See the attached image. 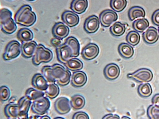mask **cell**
I'll use <instances>...</instances> for the list:
<instances>
[{
    "instance_id": "484cf974",
    "label": "cell",
    "mask_w": 159,
    "mask_h": 119,
    "mask_svg": "<svg viewBox=\"0 0 159 119\" xmlns=\"http://www.w3.org/2000/svg\"><path fill=\"white\" fill-rule=\"evenodd\" d=\"M70 103L71 107L75 110L82 108L85 105V100L82 95L76 94L73 96L71 99Z\"/></svg>"
},
{
    "instance_id": "52a82bcc",
    "label": "cell",
    "mask_w": 159,
    "mask_h": 119,
    "mask_svg": "<svg viewBox=\"0 0 159 119\" xmlns=\"http://www.w3.org/2000/svg\"><path fill=\"white\" fill-rule=\"evenodd\" d=\"M152 71L148 69L142 68L134 72L129 73L127 77L136 81L142 83H147L151 81L153 78Z\"/></svg>"
},
{
    "instance_id": "8d00e7d4",
    "label": "cell",
    "mask_w": 159,
    "mask_h": 119,
    "mask_svg": "<svg viewBox=\"0 0 159 119\" xmlns=\"http://www.w3.org/2000/svg\"><path fill=\"white\" fill-rule=\"evenodd\" d=\"M11 92L9 88L5 86H1L0 88V99L1 101H7L10 98Z\"/></svg>"
},
{
    "instance_id": "f35d334b",
    "label": "cell",
    "mask_w": 159,
    "mask_h": 119,
    "mask_svg": "<svg viewBox=\"0 0 159 119\" xmlns=\"http://www.w3.org/2000/svg\"><path fill=\"white\" fill-rule=\"evenodd\" d=\"M152 23L157 26H159V9L155 11L152 16Z\"/></svg>"
},
{
    "instance_id": "603a6c76",
    "label": "cell",
    "mask_w": 159,
    "mask_h": 119,
    "mask_svg": "<svg viewBox=\"0 0 159 119\" xmlns=\"http://www.w3.org/2000/svg\"><path fill=\"white\" fill-rule=\"evenodd\" d=\"M118 51L122 57L126 59L131 58L134 54L133 47L125 43H122L119 45Z\"/></svg>"
},
{
    "instance_id": "9c48e42d",
    "label": "cell",
    "mask_w": 159,
    "mask_h": 119,
    "mask_svg": "<svg viewBox=\"0 0 159 119\" xmlns=\"http://www.w3.org/2000/svg\"><path fill=\"white\" fill-rule=\"evenodd\" d=\"M117 19V14L113 10L110 9L103 11L99 15V20L101 24L105 27H109Z\"/></svg>"
},
{
    "instance_id": "8fae6325",
    "label": "cell",
    "mask_w": 159,
    "mask_h": 119,
    "mask_svg": "<svg viewBox=\"0 0 159 119\" xmlns=\"http://www.w3.org/2000/svg\"><path fill=\"white\" fill-rule=\"evenodd\" d=\"M71 107L70 101L66 97L58 98L54 103L56 111L60 114H65L68 113L70 110Z\"/></svg>"
},
{
    "instance_id": "7c38bea8",
    "label": "cell",
    "mask_w": 159,
    "mask_h": 119,
    "mask_svg": "<svg viewBox=\"0 0 159 119\" xmlns=\"http://www.w3.org/2000/svg\"><path fill=\"white\" fill-rule=\"evenodd\" d=\"M69 32L68 27L61 22L56 23L52 29L53 36L61 40L68 35Z\"/></svg>"
},
{
    "instance_id": "7402d4cb",
    "label": "cell",
    "mask_w": 159,
    "mask_h": 119,
    "mask_svg": "<svg viewBox=\"0 0 159 119\" xmlns=\"http://www.w3.org/2000/svg\"><path fill=\"white\" fill-rule=\"evenodd\" d=\"M17 37L22 43L26 42L32 41L34 37L32 32L27 28H23L18 31Z\"/></svg>"
},
{
    "instance_id": "ee69618b",
    "label": "cell",
    "mask_w": 159,
    "mask_h": 119,
    "mask_svg": "<svg viewBox=\"0 0 159 119\" xmlns=\"http://www.w3.org/2000/svg\"><path fill=\"white\" fill-rule=\"evenodd\" d=\"M41 116L38 115H34L30 117V119H39Z\"/></svg>"
},
{
    "instance_id": "d6a6232c",
    "label": "cell",
    "mask_w": 159,
    "mask_h": 119,
    "mask_svg": "<svg viewBox=\"0 0 159 119\" xmlns=\"http://www.w3.org/2000/svg\"><path fill=\"white\" fill-rule=\"evenodd\" d=\"M138 92L142 97H147L152 93V89L150 85L148 83L140 84L138 88Z\"/></svg>"
},
{
    "instance_id": "30bf717a",
    "label": "cell",
    "mask_w": 159,
    "mask_h": 119,
    "mask_svg": "<svg viewBox=\"0 0 159 119\" xmlns=\"http://www.w3.org/2000/svg\"><path fill=\"white\" fill-rule=\"evenodd\" d=\"M31 104V101L25 96L19 99L17 104L19 106V112L17 117L18 119H29L28 112Z\"/></svg>"
},
{
    "instance_id": "836d02e7",
    "label": "cell",
    "mask_w": 159,
    "mask_h": 119,
    "mask_svg": "<svg viewBox=\"0 0 159 119\" xmlns=\"http://www.w3.org/2000/svg\"><path fill=\"white\" fill-rule=\"evenodd\" d=\"M140 37L139 33L136 31H131L129 32L126 36V40L130 45L135 46L139 42Z\"/></svg>"
},
{
    "instance_id": "f1b7e54d",
    "label": "cell",
    "mask_w": 159,
    "mask_h": 119,
    "mask_svg": "<svg viewBox=\"0 0 159 119\" xmlns=\"http://www.w3.org/2000/svg\"><path fill=\"white\" fill-rule=\"evenodd\" d=\"M125 30V24L120 22H115L110 28L111 33L116 37H119L123 35Z\"/></svg>"
},
{
    "instance_id": "e575fe53",
    "label": "cell",
    "mask_w": 159,
    "mask_h": 119,
    "mask_svg": "<svg viewBox=\"0 0 159 119\" xmlns=\"http://www.w3.org/2000/svg\"><path fill=\"white\" fill-rule=\"evenodd\" d=\"M127 3L125 0H111L110 1V5L111 8L114 11L120 12L125 7Z\"/></svg>"
},
{
    "instance_id": "60d3db41",
    "label": "cell",
    "mask_w": 159,
    "mask_h": 119,
    "mask_svg": "<svg viewBox=\"0 0 159 119\" xmlns=\"http://www.w3.org/2000/svg\"><path fill=\"white\" fill-rule=\"evenodd\" d=\"M51 44L54 47L57 48L61 44V40L57 38H54L51 40Z\"/></svg>"
},
{
    "instance_id": "f6af8a7d",
    "label": "cell",
    "mask_w": 159,
    "mask_h": 119,
    "mask_svg": "<svg viewBox=\"0 0 159 119\" xmlns=\"http://www.w3.org/2000/svg\"><path fill=\"white\" fill-rule=\"evenodd\" d=\"M39 119H51V118L48 116L44 115L43 116H41Z\"/></svg>"
},
{
    "instance_id": "ba28073f",
    "label": "cell",
    "mask_w": 159,
    "mask_h": 119,
    "mask_svg": "<svg viewBox=\"0 0 159 119\" xmlns=\"http://www.w3.org/2000/svg\"><path fill=\"white\" fill-rule=\"evenodd\" d=\"M56 51L57 59L61 63L65 64L68 60L73 57L72 50L65 43L56 48Z\"/></svg>"
},
{
    "instance_id": "8992f818",
    "label": "cell",
    "mask_w": 159,
    "mask_h": 119,
    "mask_svg": "<svg viewBox=\"0 0 159 119\" xmlns=\"http://www.w3.org/2000/svg\"><path fill=\"white\" fill-rule=\"evenodd\" d=\"M50 106L48 99L44 96L33 101L31 107L32 112L38 115H43L47 113Z\"/></svg>"
},
{
    "instance_id": "4316f807",
    "label": "cell",
    "mask_w": 159,
    "mask_h": 119,
    "mask_svg": "<svg viewBox=\"0 0 159 119\" xmlns=\"http://www.w3.org/2000/svg\"><path fill=\"white\" fill-rule=\"evenodd\" d=\"M64 65L67 69L72 71L80 70L83 67L82 62L79 59L76 58L69 59Z\"/></svg>"
},
{
    "instance_id": "3957f363",
    "label": "cell",
    "mask_w": 159,
    "mask_h": 119,
    "mask_svg": "<svg viewBox=\"0 0 159 119\" xmlns=\"http://www.w3.org/2000/svg\"><path fill=\"white\" fill-rule=\"evenodd\" d=\"M0 22L1 29L5 33L12 34L17 29L16 23L12 18V13L7 8L1 9Z\"/></svg>"
},
{
    "instance_id": "ffe728a7",
    "label": "cell",
    "mask_w": 159,
    "mask_h": 119,
    "mask_svg": "<svg viewBox=\"0 0 159 119\" xmlns=\"http://www.w3.org/2000/svg\"><path fill=\"white\" fill-rule=\"evenodd\" d=\"M144 41L146 43L152 44L158 40L159 35L157 29L154 27L150 26L142 34Z\"/></svg>"
},
{
    "instance_id": "ab89813d",
    "label": "cell",
    "mask_w": 159,
    "mask_h": 119,
    "mask_svg": "<svg viewBox=\"0 0 159 119\" xmlns=\"http://www.w3.org/2000/svg\"><path fill=\"white\" fill-rule=\"evenodd\" d=\"M152 102L153 106L159 109V94H156L153 97Z\"/></svg>"
},
{
    "instance_id": "4fadbf2b",
    "label": "cell",
    "mask_w": 159,
    "mask_h": 119,
    "mask_svg": "<svg viewBox=\"0 0 159 119\" xmlns=\"http://www.w3.org/2000/svg\"><path fill=\"white\" fill-rule=\"evenodd\" d=\"M99 49L95 44L90 43L85 46L81 52V55L84 59L90 60L96 58L98 55Z\"/></svg>"
},
{
    "instance_id": "74e56055",
    "label": "cell",
    "mask_w": 159,
    "mask_h": 119,
    "mask_svg": "<svg viewBox=\"0 0 159 119\" xmlns=\"http://www.w3.org/2000/svg\"><path fill=\"white\" fill-rule=\"evenodd\" d=\"M72 119H89V115L86 112L79 111L74 114Z\"/></svg>"
},
{
    "instance_id": "1f68e13d",
    "label": "cell",
    "mask_w": 159,
    "mask_h": 119,
    "mask_svg": "<svg viewBox=\"0 0 159 119\" xmlns=\"http://www.w3.org/2000/svg\"><path fill=\"white\" fill-rule=\"evenodd\" d=\"M149 23L145 18L137 19L134 21L132 24L133 28L137 31L142 33L149 26Z\"/></svg>"
},
{
    "instance_id": "2e32d148",
    "label": "cell",
    "mask_w": 159,
    "mask_h": 119,
    "mask_svg": "<svg viewBox=\"0 0 159 119\" xmlns=\"http://www.w3.org/2000/svg\"><path fill=\"white\" fill-rule=\"evenodd\" d=\"M61 19L63 22L70 27L75 26L79 22V16L70 11H64L61 15Z\"/></svg>"
},
{
    "instance_id": "d4e9b609",
    "label": "cell",
    "mask_w": 159,
    "mask_h": 119,
    "mask_svg": "<svg viewBox=\"0 0 159 119\" xmlns=\"http://www.w3.org/2000/svg\"><path fill=\"white\" fill-rule=\"evenodd\" d=\"M145 15L144 9L139 6H133L129 9L128 12L129 18L131 21L138 18L144 17Z\"/></svg>"
},
{
    "instance_id": "d6986e66",
    "label": "cell",
    "mask_w": 159,
    "mask_h": 119,
    "mask_svg": "<svg viewBox=\"0 0 159 119\" xmlns=\"http://www.w3.org/2000/svg\"><path fill=\"white\" fill-rule=\"evenodd\" d=\"M87 81V76L82 71L74 72L71 76V83L74 87H80L84 86Z\"/></svg>"
},
{
    "instance_id": "277c9868",
    "label": "cell",
    "mask_w": 159,
    "mask_h": 119,
    "mask_svg": "<svg viewBox=\"0 0 159 119\" xmlns=\"http://www.w3.org/2000/svg\"><path fill=\"white\" fill-rule=\"evenodd\" d=\"M53 58V53L49 49L42 44L38 45L35 53L32 58L33 64L36 66L41 63L50 61Z\"/></svg>"
},
{
    "instance_id": "cb8c5ba5",
    "label": "cell",
    "mask_w": 159,
    "mask_h": 119,
    "mask_svg": "<svg viewBox=\"0 0 159 119\" xmlns=\"http://www.w3.org/2000/svg\"><path fill=\"white\" fill-rule=\"evenodd\" d=\"M65 43L71 48L73 57H76L79 55L80 45L78 41L76 38L72 36L69 37L66 39Z\"/></svg>"
},
{
    "instance_id": "7dc6e473",
    "label": "cell",
    "mask_w": 159,
    "mask_h": 119,
    "mask_svg": "<svg viewBox=\"0 0 159 119\" xmlns=\"http://www.w3.org/2000/svg\"><path fill=\"white\" fill-rule=\"evenodd\" d=\"M54 119H65V118L61 117H57L55 118Z\"/></svg>"
},
{
    "instance_id": "d590c367",
    "label": "cell",
    "mask_w": 159,
    "mask_h": 119,
    "mask_svg": "<svg viewBox=\"0 0 159 119\" xmlns=\"http://www.w3.org/2000/svg\"><path fill=\"white\" fill-rule=\"evenodd\" d=\"M147 115L149 119H159V109L150 105L147 108Z\"/></svg>"
},
{
    "instance_id": "6da1fadb",
    "label": "cell",
    "mask_w": 159,
    "mask_h": 119,
    "mask_svg": "<svg viewBox=\"0 0 159 119\" xmlns=\"http://www.w3.org/2000/svg\"><path fill=\"white\" fill-rule=\"evenodd\" d=\"M41 72L49 83L57 82L60 86H65L70 81V71L59 64H55L52 66H45L42 68Z\"/></svg>"
},
{
    "instance_id": "7bdbcfd3",
    "label": "cell",
    "mask_w": 159,
    "mask_h": 119,
    "mask_svg": "<svg viewBox=\"0 0 159 119\" xmlns=\"http://www.w3.org/2000/svg\"><path fill=\"white\" fill-rule=\"evenodd\" d=\"M17 97L15 96H13L11 97L8 100L9 104H15L17 100Z\"/></svg>"
},
{
    "instance_id": "ac0fdd59",
    "label": "cell",
    "mask_w": 159,
    "mask_h": 119,
    "mask_svg": "<svg viewBox=\"0 0 159 119\" xmlns=\"http://www.w3.org/2000/svg\"><path fill=\"white\" fill-rule=\"evenodd\" d=\"M119 67L116 64L110 63L107 65L104 68L103 73L107 79L115 80L119 76L120 73Z\"/></svg>"
},
{
    "instance_id": "f546056e",
    "label": "cell",
    "mask_w": 159,
    "mask_h": 119,
    "mask_svg": "<svg viewBox=\"0 0 159 119\" xmlns=\"http://www.w3.org/2000/svg\"><path fill=\"white\" fill-rule=\"evenodd\" d=\"M45 93L34 88H30L25 93V96L29 100L34 101L44 96Z\"/></svg>"
},
{
    "instance_id": "7a4b0ae2",
    "label": "cell",
    "mask_w": 159,
    "mask_h": 119,
    "mask_svg": "<svg viewBox=\"0 0 159 119\" xmlns=\"http://www.w3.org/2000/svg\"><path fill=\"white\" fill-rule=\"evenodd\" d=\"M15 22L20 25L30 27L36 21V16L32 11L31 7L29 5L22 6L18 10L15 15Z\"/></svg>"
},
{
    "instance_id": "5bb4252c",
    "label": "cell",
    "mask_w": 159,
    "mask_h": 119,
    "mask_svg": "<svg viewBox=\"0 0 159 119\" xmlns=\"http://www.w3.org/2000/svg\"><path fill=\"white\" fill-rule=\"evenodd\" d=\"M99 24L98 17L95 15H92L85 20L84 24V30L88 33H94L99 29Z\"/></svg>"
},
{
    "instance_id": "bcb514c9",
    "label": "cell",
    "mask_w": 159,
    "mask_h": 119,
    "mask_svg": "<svg viewBox=\"0 0 159 119\" xmlns=\"http://www.w3.org/2000/svg\"><path fill=\"white\" fill-rule=\"evenodd\" d=\"M120 119H131L129 117L127 116H123Z\"/></svg>"
},
{
    "instance_id": "83f0119b",
    "label": "cell",
    "mask_w": 159,
    "mask_h": 119,
    "mask_svg": "<svg viewBox=\"0 0 159 119\" xmlns=\"http://www.w3.org/2000/svg\"><path fill=\"white\" fill-rule=\"evenodd\" d=\"M4 112L5 115L8 118L17 117L19 112L18 104H9L6 105Z\"/></svg>"
},
{
    "instance_id": "c3c4849f",
    "label": "cell",
    "mask_w": 159,
    "mask_h": 119,
    "mask_svg": "<svg viewBox=\"0 0 159 119\" xmlns=\"http://www.w3.org/2000/svg\"><path fill=\"white\" fill-rule=\"evenodd\" d=\"M7 119H17L16 118H9Z\"/></svg>"
},
{
    "instance_id": "b9f144b4",
    "label": "cell",
    "mask_w": 159,
    "mask_h": 119,
    "mask_svg": "<svg viewBox=\"0 0 159 119\" xmlns=\"http://www.w3.org/2000/svg\"><path fill=\"white\" fill-rule=\"evenodd\" d=\"M102 119H120L119 116L116 114H108L105 115Z\"/></svg>"
},
{
    "instance_id": "5b68a950",
    "label": "cell",
    "mask_w": 159,
    "mask_h": 119,
    "mask_svg": "<svg viewBox=\"0 0 159 119\" xmlns=\"http://www.w3.org/2000/svg\"><path fill=\"white\" fill-rule=\"evenodd\" d=\"M21 52V46L16 40L9 42L6 46L3 55V58L5 60H10L17 57Z\"/></svg>"
},
{
    "instance_id": "681fc988",
    "label": "cell",
    "mask_w": 159,
    "mask_h": 119,
    "mask_svg": "<svg viewBox=\"0 0 159 119\" xmlns=\"http://www.w3.org/2000/svg\"><path fill=\"white\" fill-rule=\"evenodd\" d=\"M158 33H159V27H158Z\"/></svg>"
},
{
    "instance_id": "44dd1931",
    "label": "cell",
    "mask_w": 159,
    "mask_h": 119,
    "mask_svg": "<svg viewBox=\"0 0 159 119\" xmlns=\"http://www.w3.org/2000/svg\"><path fill=\"white\" fill-rule=\"evenodd\" d=\"M88 6L87 0H74L71 3L70 8L74 12L81 14L85 11Z\"/></svg>"
},
{
    "instance_id": "9a60e30c",
    "label": "cell",
    "mask_w": 159,
    "mask_h": 119,
    "mask_svg": "<svg viewBox=\"0 0 159 119\" xmlns=\"http://www.w3.org/2000/svg\"><path fill=\"white\" fill-rule=\"evenodd\" d=\"M32 86L35 89L41 91H45L48 84L47 80L42 74L38 73L33 76L31 81Z\"/></svg>"
},
{
    "instance_id": "4dcf8cb0",
    "label": "cell",
    "mask_w": 159,
    "mask_h": 119,
    "mask_svg": "<svg viewBox=\"0 0 159 119\" xmlns=\"http://www.w3.org/2000/svg\"><path fill=\"white\" fill-rule=\"evenodd\" d=\"M60 89L58 85L55 83H49L45 94L47 97L51 99L56 98L59 95Z\"/></svg>"
},
{
    "instance_id": "e0dca14e",
    "label": "cell",
    "mask_w": 159,
    "mask_h": 119,
    "mask_svg": "<svg viewBox=\"0 0 159 119\" xmlns=\"http://www.w3.org/2000/svg\"><path fill=\"white\" fill-rule=\"evenodd\" d=\"M38 45L34 41L22 43L21 55L25 58H29L34 55Z\"/></svg>"
}]
</instances>
